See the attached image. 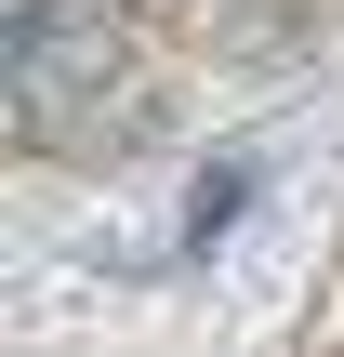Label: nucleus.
I'll return each instance as SVG.
<instances>
[{
    "label": "nucleus",
    "instance_id": "obj_1",
    "mask_svg": "<svg viewBox=\"0 0 344 357\" xmlns=\"http://www.w3.org/2000/svg\"><path fill=\"white\" fill-rule=\"evenodd\" d=\"M13 146L66 159V146H106L146 119V79H133V26L119 0H13Z\"/></svg>",
    "mask_w": 344,
    "mask_h": 357
}]
</instances>
